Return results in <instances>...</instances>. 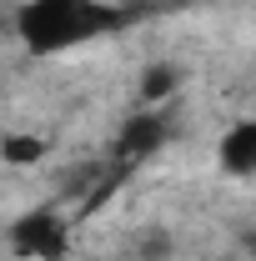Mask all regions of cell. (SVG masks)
<instances>
[{"instance_id": "obj_3", "label": "cell", "mask_w": 256, "mask_h": 261, "mask_svg": "<svg viewBox=\"0 0 256 261\" xmlns=\"http://www.w3.org/2000/svg\"><path fill=\"white\" fill-rule=\"evenodd\" d=\"M166 141H171V121L156 116V111H141V116H131L126 126H121L116 156H121V161H146V156H156Z\"/></svg>"}, {"instance_id": "obj_1", "label": "cell", "mask_w": 256, "mask_h": 261, "mask_svg": "<svg viewBox=\"0 0 256 261\" xmlns=\"http://www.w3.org/2000/svg\"><path fill=\"white\" fill-rule=\"evenodd\" d=\"M131 15L126 5H106V0H25L15 10V35L25 40L31 56H61L86 40L126 31Z\"/></svg>"}, {"instance_id": "obj_2", "label": "cell", "mask_w": 256, "mask_h": 261, "mask_svg": "<svg viewBox=\"0 0 256 261\" xmlns=\"http://www.w3.org/2000/svg\"><path fill=\"white\" fill-rule=\"evenodd\" d=\"M10 251H15V256H31V261H61L65 251H70V231H65V221L50 206H35L25 216H15V226H10Z\"/></svg>"}, {"instance_id": "obj_8", "label": "cell", "mask_w": 256, "mask_h": 261, "mask_svg": "<svg viewBox=\"0 0 256 261\" xmlns=\"http://www.w3.org/2000/svg\"><path fill=\"white\" fill-rule=\"evenodd\" d=\"M131 15H146V10H156V5H166V0H121Z\"/></svg>"}, {"instance_id": "obj_7", "label": "cell", "mask_w": 256, "mask_h": 261, "mask_svg": "<svg viewBox=\"0 0 256 261\" xmlns=\"http://www.w3.org/2000/svg\"><path fill=\"white\" fill-rule=\"evenodd\" d=\"M171 246H176V241H171V231H146V236L136 241L141 261H166V256H171Z\"/></svg>"}, {"instance_id": "obj_4", "label": "cell", "mask_w": 256, "mask_h": 261, "mask_svg": "<svg viewBox=\"0 0 256 261\" xmlns=\"http://www.w3.org/2000/svg\"><path fill=\"white\" fill-rule=\"evenodd\" d=\"M216 156H221L226 176H251L256 171V121H236V126L221 136Z\"/></svg>"}, {"instance_id": "obj_6", "label": "cell", "mask_w": 256, "mask_h": 261, "mask_svg": "<svg viewBox=\"0 0 256 261\" xmlns=\"http://www.w3.org/2000/svg\"><path fill=\"white\" fill-rule=\"evenodd\" d=\"M40 156H45V141H40V136L15 130V136H5V141H0V161H10V166H35Z\"/></svg>"}, {"instance_id": "obj_5", "label": "cell", "mask_w": 256, "mask_h": 261, "mask_svg": "<svg viewBox=\"0 0 256 261\" xmlns=\"http://www.w3.org/2000/svg\"><path fill=\"white\" fill-rule=\"evenodd\" d=\"M176 86H181V70L171 61H156L141 70V81H136V96L146 100V106H161L166 96H176Z\"/></svg>"}]
</instances>
